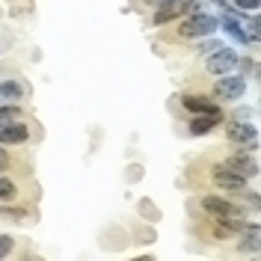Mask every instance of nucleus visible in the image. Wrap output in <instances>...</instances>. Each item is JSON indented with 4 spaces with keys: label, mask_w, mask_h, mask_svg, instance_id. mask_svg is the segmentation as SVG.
Instances as JSON below:
<instances>
[{
    "label": "nucleus",
    "mask_w": 261,
    "mask_h": 261,
    "mask_svg": "<svg viewBox=\"0 0 261 261\" xmlns=\"http://www.w3.org/2000/svg\"><path fill=\"white\" fill-rule=\"evenodd\" d=\"M199 205H202V211L208 214L211 220H244L246 217L244 208H241L238 202L223 199V196H214V193H205L199 199Z\"/></svg>",
    "instance_id": "obj_1"
},
{
    "label": "nucleus",
    "mask_w": 261,
    "mask_h": 261,
    "mask_svg": "<svg viewBox=\"0 0 261 261\" xmlns=\"http://www.w3.org/2000/svg\"><path fill=\"white\" fill-rule=\"evenodd\" d=\"M217 27H220V18L205 15V12H193V15L184 18V24L178 27V36L181 39H205V36L217 33Z\"/></svg>",
    "instance_id": "obj_2"
},
{
    "label": "nucleus",
    "mask_w": 261,
    "mask_h": 261,
    "mask_svg": "<svg viewBox=\"0 0 261 261\" xmlns=\"http://www.w3.org/2000/svg\"><path fill=\"white\" fill-rule=\"evenodd\" d=\"M226 140L231 146H244L246 151H255V146H258V130H255V125H249V122L234 119V122L226 125Z\"/></svg>",
    "instance_id": "obj_3"
},
{
    "label": "nucleus",
    "mask_w": 261,
    "mask_h": 261,
    "mask_svg": "<svg viewBox=\"0 0 261 261\" xmlns=\"http://www.w3.org/2000/svg\"><path fill=\"white\" fill-rule=\"evenodd\" d=\"M246 92V77L244 74H223L214 83V98L220 101H241Z\"/></svg>",
    "instance_id": "obj_4"
},
{
    "label": "nucleus",
    "mask_w": 261,
    "mask_h": 261,
    "mask_svg": "<svg viewBox=\"0 0 261 261\" xmlns=\"http://www.w3.org/2000/svg\"><path fill=\"white\" fill-rule=\"evenodd\" d=\"M211 178H214V184H217V187H223V190H231V193H244L246 181H249L246 175H241V172H234V169H231V166H228L226 161L214 166Z\"/></svg>",
    "instance_id": "obj_5"
},
{
    "label": "nucleus",
    "mask_w": 261,
    "mask_h": 261,
    "mask_svg": "<svg viewBox=\"0 0 261 261\" xmlns=\"http://www.w3.org/2000/svg\"><path fill=\"white\" fill-rule=\"evenodd\" d=\"M234 65H238V50H231V48L214 50V54H208V60H205L208 74H228Z\"/></svg>",
    "instance_id": "obj_6"
},
{
    "label": "nucleus",
    "mask_w": 261,
    "mask_h": 261,
    "mask_svg": "<svg viewBox=\"0 0 261 261\" xmlns=\"http://www.w3.org/2000/svg\"><path fill=\"white\" fill-rule=\"evenodd\" d=\"M220 122H223V113H193L190 122H187V130H190V137H205Z\"/></svg>",
    "instance_id": "obj_7"
},
{
    "label": "nucleus",
    "mask_w": 261,
    "mask_h": 261,
    "mask_svg": "<svg viewBox=\"0 0 261 261\" xmlns=\"http://www.w3.org/2000/svg\"><path fill=\"white\" fill-rule=\"evenodd\" d=\"M226 163L234 169V172H241V175H246V178H255L258 175V161L252 158V151H238V154H231V158H226Z\"/></svg>",
    "instance_id": "obj_8"
},
{
    "label": "nucleus",
    "mask_w": 261,
    "mask_h": 261,
    "mask_svg": "<svg viewBox=\"0 0 261 261\" xmlns=\"http://www.w3.org/2000/svg\"><path fill=\"white\" fill-rule=\"evenodd\" d=\"M181 107L187 110V113H223L220 107H217V101L205 95H193V92H187V95H181Z\"/></svg>",
    "instance_id": "obj_9"
},
{
    "label": "nucleus",
    "mask_w": 261,
    "mask_h": 261,
    "mask_svg": "<svg viewBox=\"0 0 261 261\" xmlns=\"http://www.w3.org/2000/svg\"><path fill=\"white\" fill-rule=\"evenodd\" d=\"M27 140H30V128L24 122H12L0 128V146H21Z\"/></svg>",
    "instance_id": "obj_10"
},
{
    "label": "nucleus",
    "mask_w": 261,
    "mask_h": 261,
    "mask_svg": "<svg viewBox=\"0 0 261 261\" xmlns=\"http://www.w3.org/2000/svg\"><path fill=\"white\" fill-rule=\"evenodd\" d=\"M178 15H181V0H163L158 6V12H154V24L163 27L166 21H175Z\"/></svg>",
    "instance_id": "obj_11"
},
{
    "label": "nucleus",
    "mask_w": 261,
    "mask_h": 261,
    "mask_svg": "<svg viewBox=\"0 0 261 261\" xmlns=\"http://www.w3.org/2000/svg\"><path fill=\"white\" fill-rule=\"evenodd\" d=\"M244 244H241V249L244 252H258L261 249V228L258 223H246V234L241 238Z\"/></svg>",
    "instance_id": "obj_12"
},
{
    "label": "nucleus",
    "mask_w": 261,
    "mask_h": 261,
    "mask_svg": "<svg viewBox=\"0 0 261 261\" xmlns=\"http://www.w3.org/2000/svg\"><path fill=\"white\" fill-rule=\"evenodd\" d=\"M220 27H223V30L228 33V36H231V39H234V42H241V45H246V42H249V36H246V30H244V24H241V21H238V18H223V21H220Z\"/></svg>",
    "instance_id": "obj_13"
},
{
    "label": "nucleus",
    "mask_w": 261,
    "mask_h": 261,
    "mask_svg": "<svg viewBox=\"0 0 261 261\" xmlns=\"http://www.w3.org/2000/svg\"><path fill=\"white\" fill-rule=\"evenodd\" d=\"M21 98H24V86L18 81L0 83V101H3V104H12V101H21Z\"/></svg>",
    "instance_id": "obj_14"
},
{
    "label": "nucleus",
    "mask_w": 261,
    "mask_h": 261,
    "mask_svg": "<svg viewBox=\"0 0 261 261\" xmlns=\"http://www.w3.org/2000/svg\"><path fill=\"white\" fill-rule=\"evenodd\" d=\"M24 119V110L21 107H15V104H3L0 107V128L3 125H12V122H21Z\"/></svg>",
    "instance_id": "obj_15"
},
{
    "label": "nucleus",
    "mask_w": 261,
    "mask_h": 261,
    "mask_svg": "<svg viewBox=\"0 0 261 261\" xmlns=\"http://www.w3.org/2000/svg\"><path fill=\"white\" fill-rule=\"evenodd\" d=\"M18 199V184L12 178H3V172H0V202H12Z\"/></svg>",
    "instance_id": "obj_16"
},
{
    "label": "nucleus",
    "mask_w": 261,
    "mask_h": 261,
    "mask_svg": "<svg viewBox=\"0 0 261 261\" xmlns=\"http://www.w3.org/2000/svg\"><path fill=\"white\" fill-rule=\"evenodd\" d=\"M0 217H9V220H21V217H27L24 208H9L6 202H0Z\"/></svg>",
    "instance_id": "obj_17"
},
{
    "label": "nucleus",
    "mask_w": 261,
    "mask_h": 261,
    "mask_svg": "<svg viewBox=\"0 0 261 261\" xmlns=\"http://www.w3.org/2000/svg\"><path fill=\"white\" fill-rule=\"evenodd\" d=\"M261 0H234V9L238 12H258Z\"/></svg>",
    "instance_id": "obj_18"
},
{
    "label": "nucleus",
    "mask_w": 261,
    "mask_h": 261,
    "mask_svg": "<svg viewBox=\"0 0 261 261\" xmlns=\"http://www.w3.org/2000/svg\"><path fill=\"white\" fill-rule=\"evenodd\" d=\"M202 12V0H181V15H193Z\"/></svg>",
    "instance_id": "obj_19"
},
{
    "label": "nucleus",
    "mask_w": 261,
    "mask_h": 261,
    "mask_svg": "<svg viewBox=\"0 0 261 261\" xmlns=\"http://www.w3.org/2000/svg\"><path fill=\"white\" fill-rule=\"evenodd\" d=\"M12 246H15V241H12L9 234H0V258H6V255L12 252Z\"/></svg>",
    "instance_id": "obj_20"
},
{
    "label": "nucleus",
    "mask_w": 261,
    "mask_h": 261,
    "mask_svg": "<svg viewBox=\"0 0 261 261\" xmlns=\"http://www.w3.org/2000/svg\"><path fill=\"white\" fill-rule=\"evenodd\" d=\"M223 48V45H220V42H202V45H199V54H205V57H208V54H214V50H220Z\"/></svg>",
    "instance_id": "obj_21"
},
{
    "label": "nucleus",
    "mask_w": 261,
    "mask_h": 261,
    "mask_svg": "<svg viewBox=\"0 0 261 261\" xmlns=\"http://www.w3.org/2000/svg\"><path fill=\"white\" fill-rule=\"evenodd\" d=\"M238 63H241V68H246V71L255 77V71H258V68H255V63H252V60H241V57H238Z\"/></svg>",
    "instance_id": "obj_22"
},
{
    "label": "nucleus",
    "mask_w": 261,
    "mask_h": 261,
    "mask_svg": "<svg viewBox=\"0 0 261 261\" xmlns=\"http://www.w3.org/2000/svg\"><path fill=\"white\" fill-rule=\"evenodd\" d=\"M3 169H9V154H6V148H0V172Z\"/></svg>",
    "instance_id": "obj_23"
},
{
    "label": "nucleus",
    "mask_w": 261,
    "mask_h": 261,
    "mask_svg": "<svg viewBox=\"0 0 261 261\" xmlns=\"http://www.w3.org/2000/svg\"><path fill=\"white\" fill-rule=\"evenodd\" d=\"M143 3H146V6H161L163 0H143Z\"/></svg>",
    "instance_id": "obj_24"
},
{
    "label": "nucleus",
    "mask_w": 261,
    "mask_h": 261,
    "mask_svg": "<svg viewBox=\"0 0 261 261\" xmlns=\"http://www.w3.org/2000/svg\"><path fill=\"white\" fill-rule=\"evenodd\" d=\"M9 3H27V6H30V0H9Z\"/></svg>",
    "instance_id": "obj_25"
}]
</instances>
